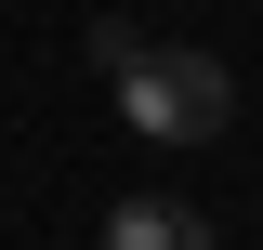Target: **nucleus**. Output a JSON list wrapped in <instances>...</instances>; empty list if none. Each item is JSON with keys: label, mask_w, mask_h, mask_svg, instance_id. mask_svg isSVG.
<instances>
[{"label": "nucleus", "mask_w": 263, "mask_h": 250, "mask_svg": "<svg viewBox=\"0 0 263 250\" xmlns=\"http://www.w3.org/2000/svg\"><path fill=\"white\" fill-rule=\"evenodd\" d=\"M105 250H224V237H211V211H184V198H119V211H105Z\"/></svg>", "instance_id": "f03ea898"}, {"label": "nucleus", "mask_w": 263, "mask_h": 250, "mask_svg": "<svg viewBox=\"0 0 263 250\" xmlns=\"http://www.w3.org/2000/svg\"><path fill=\"white\" fill-rule=\"evenodd\" d=\"M119 79V119L145 132V145H211V132L237 119V79L224 53H197V40H145L132 66H105Z\"/></svg>", "instance_id": "f257e3e1"}]
</instances>
